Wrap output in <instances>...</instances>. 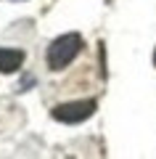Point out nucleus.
<instances>
[{
    "instance_id": "1",
    "label": "nucleus",
    "mask_w": 156,
    "mask_h": 159,
    "mask_svg": "<svg viewBox=\"0 0 156 159\" xmlns=\"http://www.w3.org/2000/svg\"><path fill=\"white\" fill-rule=\"evenodd\" d=\"M79 51H82V37H79L77 32H69V34L56 37V40L48 45V56H45L48 69H53V72L66 69L69 64L79 56Z\"/></svg>"
},
{
    "instance_id": "2",
    "label": "nucleus",
    "mask_w": 156,
    "mask_h": 159,
    "mask_svg": "<svg viewBox=\"0 0 156 159\" xmlns=\"http://www.w3.org/2000/svg\"><path fill=\"white\" fill-rule=\"evenodd\" d=\"M98 109V103L93 98L87 101H69V103H58V106L50 109V117L58 119V122H66V125H79L85 119H90Z\"/></svg>"
},
{
    "instance_id": "3",
    "label": "nucleus",
    "mask_w": 156,
    "mask_h": 159,
    "mask_svg": "<svg viewBox=\"0 0 156 159\" xmlns=\"http://www.w3.org/2000/svg\"><path fill=\"white\" fill-rule=\"evenodd\" d=\"M24 64V51L19 48H0V74H13Z\"/></svg>"
},
{
    "instance_id": "4",
    "label": "nucleus",
    "mask_w": 156,
    "mask_h": 159,
    "mask_svg": "<svg viewBox=\"0 0 156 159\" xmlns=\"http://www.w3.org/2000/svg\"><path fill=\"white\" fill-rule=\"evenodd\" d=\"M32 85H34V80H32V77H29V74H27V77L21 80V85H19V90H29V88H32Z\"/></svg>"
},
{
    "instance_id": "5",
    "label": "nucleus",
    "mask_w": 156,
    "mask_h": 159,
    "mask_svg": "<svg viewBox=\"0 0 156 159\" xmlns=\"http://www.w3.org/2000/svg\"><path fill=\"white\" fill-rule=\"evenodd\" d=\"M154 66H156V51H154Z\"/></svg>"
}]
</instances>
